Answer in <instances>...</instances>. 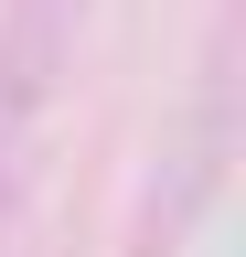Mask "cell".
<instances>
[{
	"label": "cell",
	"instance_id": "1",
	"mask_svg": "<svg viewBox=\"0 0 246 257\" xmlns=\"http://www.w3.org/2000/svg\"><path fill=\"white\" fill-rule=\"evenodd\" d=\"M225 161H235V75H225V43L203 54V96H193V128H182L171 172L150 182V214H139V257H182V236L214 214L225 193Z\"/></svg>",
	"mask_w": 246,
	"mask_h": 257
}]
</instances>
